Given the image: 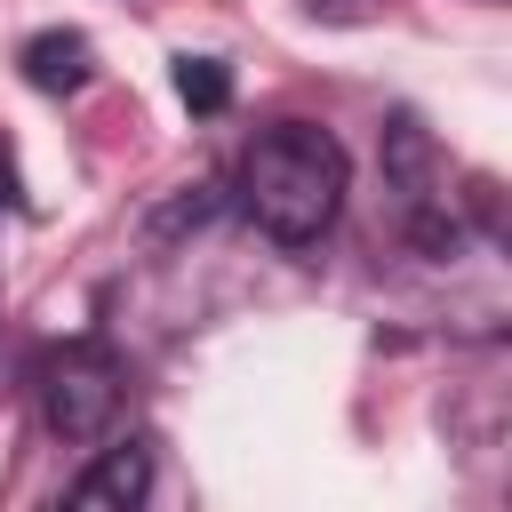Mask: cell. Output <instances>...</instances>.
I'll return each mask as SVG.
<instances>
[{
  "label": "cell",
  "instance_id": "52a82bcc",
  "mask_svg": "<svg viewBox=\"0 0 512 512\" xmlns=\"http://www.w3.org/2000/svg\"><path fill=\"white\" fill-rule=\"evenodd\" d=\"M0 208H8V168H0Z\"/></svg>",
  "mask_w": 512,
  "mask_h": 512
},
{
  "label": "cell",
  "instance_id": "5b68a950",
  "mask_svg": "<svg viewBox=\"0 0 512 512\" xmlns=\"http://www.w3.org/2000/svg\"><path fill=\"white\" fill-rule=\"evenodd\" d=\"M176 96H184V112H224L232 104V72L216 56H176Z\"/></svg>",
  "mask_w": 512,
  "mask_h": 512
},
{
  "label": "cell",
  "instance_id": "3957f363",
  "mask_svg": "<svg viewBox=\"0 0 512 512\" xmlns=\"http://www.w3.org/2000/svg\"><path fill=\"white\" fill-rule=\"evenodd\" d=\"M16 64H24V80H32L40 96H80V88L96 80V48H88V32H64V24L32 32Z\"/></svg>",
  "mask_w": 512,
  "mask_h": 512
},
{
  "label": "cell",
  "instance_id": "277c9868",
  "mask_svg": "<svg viewBox=\"0 0 512 512\" xmlns=\"http://www.w3.org/2000/svg\"><path fill=\"white\" fill-rule=\"evenodd\" d=\"M144 488H152V448L144 440H112V448H96V464L72 480V504H144Z\"/></svg>",
  "mask_w": 512,
  "mask_h": 512
},
{
  "label": "cell",
  "instance_id": "6da1fadb",
  "mask_svg": "<svg viewBox=\"0 0 512 512\" xmlns=\"http://www.w3.org/2000/svg\"><path fill=\"white\" fill-rule=\"evenodd\" d=\"M344 184H352V160H344V144H336L328 128H312V120L264 128V136L248 144V160H240V208H248V224H256L264 240H280V248L320 240V232L336 224V208H344Z\"/></svg>",
  "mask_w": 512,
  "mask_h": 512
},
{
  "label": "cell",
  "instance_id": "7a4b0ae2",
  "mask_svg": "<svg viewBox=\"0 0 512 512\" xmlns=\"http://www.w3.org/2000/svg\"><path fill=\"white\" fill-rule=\"evenodd\" d=\"M120 400H128V376L104 344H64L48 352L40 368V416L56 440H104L120 424Z\"/></svg>",
  "mask_w": 512,
  "mask_h": 512
},
{
  "label": "cell",
  "instance_id": "8992f818",
  "mask_svg": "<svg viewBox=\"0 0 512 512\" xmlns=\"http://www.w3.org/2000/svg\"><path fill=\"white\" fill-rule=\"evenodd\" d=\"M304 8H312V16H328V24H352V16H368L376 0H304Z\"/></svg>",
  "mask_w": 512,
  "mask_h": 512
}]
</instances>
